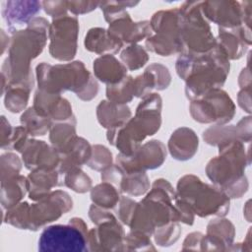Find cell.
Segmentation results:
<instances>
[{
  "mask_svg": "<svg viewBox=\"0 0 252 252\" xmlns=\"http://www.w3.org/2000/svg\"><path fill=\"white\" fill-rule=\"evenodd\" d=\"M238 139L240 142H250L251 141V117H243L237 124Z\"/></svg>",
  "mask_w": 252,
  "mask_h": 252,
  "instance_id": "cell-49",
  "label": "cell"
},
{
  "mask_svg": "<svg viewBox=\"0 0 252 252\" xmlns=\"http://www.w3.org/2000/svg\"><path fill=\"white\" fill-rule=\"evenodd\" d=\"M123 42L112 36L107 30L101 28L91 29L85 37V47L96 54H112L118 52Z\"/></svg>",
  "mask_w": 252,
  "mask_h": 252,
  "instance_id": "cell-27",
  "label": "cell"
},
{
  "mask_svg": "<svg viewBox=\"0 0 252 252\" xmlns=\"http://www.w3.org/2000/svg\"><path fill=\"white\" fill-rule=\"evenodd\" d=\"M217 45L224 53L227 59H239L246 51V46L251 44L250 27L240 26L230 31L220 28Z\"/></svg>",
  "mask_w": 252,
  "mask_h": 252,
  "instance_id": "cell-20",
  "label": "cell"
},
{
  "mask_svg": "<svg viewBox=\"0 0 252 252\" xmlns=\"http://www.w3.org/2000/svg\"><path fill=\"white\" fill-rule=\"evenodd\" d=\"M219 147V157L212 158L206 167L207 176L229 199L240 198L248 189L247 178L244 174L250 163L242 142L230 140Z\"/></svg>",
  "mask_w": 252,
  "mask_h": 252,
  "instance_id": "cell-4",
  "label": "cell"
},
{
  "mask_svg": "<svg viewBox=\"0 0 252 252\" xmlns=\"http://www.w3.org/2000/svg\"><path fill=\"white\" fill-rule=\"evenodd\" d=\"M190 114L200 123H216L224 125L235 114V105L226 92L214 89L198 99L191 100Z\"/></svg>",
  "mask_w": 252,
  "mask_h": 252,
  "instance_id": "cell-10",
  "label": "cell"
},
{
  "mask_svg": "<svg viewBox=\"0 0 252 252\" xmlns=\"http://www.w3.org/2000/svg\"><path fill=\"white\" fill-rule=\"evenodd\" d=\"M49 23L43 18H33L25 30L14 32L8 57L2 66V74L8 83L33 85L31 61L43 50L49 31Z\"/></svg>",
  "mask_w": 252,
  "mask_h": 252,
  "instance_id": "cell-2",
  "label": "cell"
},
{
  "mask_svg": "<svg viewBox=\"0 0 252 252\" xmlns=\"http://www.w3.org/2000/svg\"><path fill=\"white\" fill-rule=\"evenodd\" d=\"M59 174L56 169L38 168L32 170L27 177L30 199L36 202L50 194L52 188L59 185Z\"/></svg>",
  "mask_w": 252,
  "mask_h": 252,
  "instance_id": "cell-24",
  "label": "cell"
},
{
  "mask_svg": "<svg viewBox=\"0 0 252 252\" xmlns=\"http://www.w3.org/2000/svg\"><path fill=\"white\" fill-rule=\"evenodd\" d=\"M201 11L205 19L220 25L222 29L250 27L251 9L241 7L239 2H202Z\"/></svg>",
  "mask_w": 252,
  "mask_h": 252,
  "instance_id": "cell-14",
  "label": "cell"
},
{
  "mask_svg": "<svg viewBox=\"0 0 252 252\" xmlns=\"http://www.w3.org/2000/svg\"><path fill=\"white\" fill-rule=\"evenodd\" d=\"M87 165L96 171H103L112 165V155L106 147L94 145Z\"/></svg>",
  "mask_w": 252,
  "mask_h": 252,
  "instance_id": "cell-41",
  "label": "cell"
},
{
  "mask_svg": "<svg viewBox=\"0 0 252 252\" xmlns=\"http://www.w3.org/2000/svg\"><path fill=\"white\" fill-rule=\"evenodd\" d=\"M27 202H22L16 206L7 209L4 221L20 229H28V210Z\"/></svg>",
  "mask_w": 252,
  "mask_h": 252,
  "instance_id": "cell-42",
  "label": "cell"
},
{
  "mask_svg": "<svg viewBox=\"0 0 252 252\" xmlns=\"http://www.w3.org/2000/svg\"><path fill=\"white\" fill-rule=\"evenodd\" d=\"M4 103L6 108L12 113H19L25 110L32 85L30 84H7Z\"/></svg>",
  "mask_w": 252,
  "mask_h": 252,
  "instance_id": "cell-31",
  "label": "cell"
},
{
  "mask_svg": "<svg viewBox=\"0 0 252 252\" xmlns=\"http://www.w3.org/2000/svg\"><path fill=\"white\" fill-rule=\"evenodd\" d=\"M79 24L76 18L63 16L53 19L49 26L48 37L50 55L60 61H70L77 53Z\"/></svg>",
  "mask_w": 252,
  "mask_h": 252,
  "instance_id": "cell-12",
  "label": "cell"
},
{
  "mask_svg": "<svg viewBox=\"0 0 252 252\" xmlns=\"http://www.w3.org/2000/svg\"><path fill=\"white\" fill-rule=\"evenodd\" d=\"M203 233L192 232L189 233L183 241L182 250H199L201 251V243L203 238Z\"/></svg>",
  "mask_w": 252,
  "mask_h": 252,
  "instance_id": "cell-50",
  "label": "cell"
},
{
  "mask_svg": "<svg viewBox=\"0 0 252 252\" xmlns=\"http://www.w3.org/2000/svg\"><path fill=\"white\" fill-rule=\"evenodd\" d=\"M162 100L158 94L151 93L142 98L134 117L124 125L107 130L108 142L120 154L131 156L148 137L158 131L161 124Z\"/></svg>",
  "mask_w": 252,
  "mask_h": 252,
  "instance_id": "cell-3",
  "label": "cell"
},
{
  "mask_svg": "<svg viewBox=\"0 0 252 252\" xmlns=\"http://www.w3.org/2000/svg\"><path fill=\"white\" fill-rule=\"evenodd\" d=\"M1 118V148L6 149L10 142L14 128L11 127L10 123L6 120L5 116H2Z\"/></svg>",
  "mask_w": 252,
  "mask_h": 252,
  "instance_id": "cell-51",
  "label": "cell"
},
{
  "mask_svg": "<svg viewBox=\"0 0 252 252\" xmlns=\"http://www.w3.org/2000/svg\"><path fill=\"white\" fill-rule=\"evenodd\" d=\"M176 197L201 218L223 217L229 210V198L217 186L204 183L199 177L187 174L177 183Z\"/></svg>",
  "mask_w": 252,
  "mask_h": 252,
  "instance_id": "cell-6",
  "label": "cell"
},
{
  "mask_svg": "<svg viewBox=\"0 0 252 252\" xmlns=\"http://www.w3.org/2000/svg\"><path fill=\"white\" fill-rule=\"evenodd\" d=\"M170 80L171 76L165 66L159 63H153L143 74L134 79L135 96L143 98L151 94L153 90H164L169 86Z\"/></svg>",
  "mask_w": 252,
  "mask_h": 252,
  "instance_id": "cell-22",
  "label": "cell"
},
{
  "mask_svg": "<svg viewBox=\"0 0 252 252\" xmlns=\"http://www.w3.org/2000/svg\"><path fill=\"white\" fill-rule=\"evenodd\" d=\"M120 59L127 70H138L146 65L149 60L148 52L138 44H131L124 48L120 53Z\"/></svg>",
  "mask_w": 252,
  "mask_h": 252,
  "instance_id": "cell-37",
  "label": "cell"
},
{
  "mask_svg": "<svg viewBox=\"0 0 252 252\" xmlns=\"http://www.w3.org/2000/svg\"><path fill=\"white\" fill-rule=\"evenodd\" d=\"M72 207L73 202L68 193L62 190L52 191L36 203L29 205L28 229L36 231L42 228L68 213Z\"/></svg>",
  "mask_w": 252,
  "mask_h": 252,
  "instance_id": "cell-11",
  "label": "cell"
},
{
  "mask_svg": "<svg viewBox=\"0 0 252 252\" xmlns=\"http://www.w3.org/2000/svg\"><path fill=\"white\" fill-rule=\"evenodd\" d=\"M89 217L95 225L114 218V216L111 213H109L106 209L98 207L94 204H93L89 210Z\"/></svg>",
  "mask_w": 252,
  "mask_h": 252,
  "instance_id": "cell-47",
  "label": "cell"
},
{
  "mask_svg": "<svg viewBox=\"0 0 252 252\" xmlns=\"http://www.w3.org/2000/svg\"><path fill=\"white\" fill-rule=\"evenodd\" d=\"M117 185L121 192L131 196L144 195L150 189V181L145 171L122 172Z\"/></svg>",
  "mask_w": 252,
  "mask_h": 252,
  "instance_id": "cell-32",
  "label": "cell"
},
{
  "mask_svg": "<svg viewBox=\"0 0 252 252\" xmlns=\"http://www.w3.org/2000/svg\"><path fill=\"white\" fill-rule=\"evenodd\" d=\"M131 115V110L126 104L115 103L108 99L101 100L96 107L97 120L107 130L124 125Z\"/></svg>",
  "mask_w": 252,
  "mask_h": 252,
  "instance_id": "cell-26",
  "label": "cell"
},
{
  "mask_svg": "<svg viewBox=\"0 0 252 252\" xmlns=\"http://www.w3.org/2000/svg\"><path fill=\"white\" fill-rule=\"evenodd\" d=\"M136 202L128 197H122L119 201V208H118V218L126 225H129L132 216L135 211Z\"/></svg>",
  "mask_w": 252,
  "mask_h": 252,
  "instance_id": "cell-45",
  "label": "cell"
},
{
  "mask_svg": "<svg viewBox=\"0 0 252 252\" xmlns=\"http://www.w3.org/2000/svg\"><path fill=\"white\" fill-rule=\"evenodd\" d=\"M203 139L211 146H219L230 140H238L236 125H216L210 127L203 133Z\"/></svg>",
  "mask_w": 252,
  "mask_h": 252,
  "instance_id": "cell-36",
  "label": "cell"
},
{
  "mask_svg": "<svg viewBox=\"0 0 252 252\" xmlns=\"http://www.w3.org/2000/svg\"><path fill=\"white\" fill-rule=\"evenodd\" d=\"M199 139L196 133L187 127L176 129L168 141V151L177 160H188L197 153Z\"/></svg>",
  "mask_w": 252,
  "mask_h": 252,
  "instance_id": "cell-23",
  "label": "cell"
},
{
  "mask_svg": "<svg viewBox=\"0 0 252 252\" xmlns=\"http://www.w3.org/2000/svg\"><path fill=\"white\" fill-rule=\"evenodd\" d=\"M234 236L235 228L229 220H213L207 226V233L203 235L201 251H229Z\"/></svg>",
  "mask_w": 252,
  "mask_h": 252,
  "instance_id": "cell-18",
  "label": "cell"
},
{
  "mask_svg": "<svg viewBox=\"0 0 252 252\" xmlns=\"http://www.w3.org/2000/svg\"><path fill=\"white\" fill-rule=\"evenodd\" d=\"M21 123L32 136H43L50 130L53 122L39 115L34 108L29 107L21 116Z\"/></svg>",
  "mask_w": 252,
  "mask_h": 252,
  "instance_id": "cell-34",
  "label": "cell"
},
{
  "mask_svg": "<svg viewBox=\"0 0 252 252\" xmlns=\"http://www.w3.org/2000/svg\"><path fill=\"white\" fill-rule=\"evenodd\" d=\"M98 2H81V1H72V2H67V7L68 10H70L74 15H81V14H86L94 9H95L96 6H98Z\"/></svg>",
  "mask_w": 252,
  "mask_h": 252,
  "instance_id": "cell-48",
  "label": "cell"
},
{
  "mask_svg": "<svg viewBox=\"0 0 252 252\" xmlns=\"http://www.w3.org/2000/svg\"><path fill=\"white\" fill-rule=\"evenodd\" d=\"M108 32L123 43L136 44L137 42L149 38L153 35V30L149 21L135 23L128 13L109 23Z\"/></svg>",
  "mask_w": 252,
  "mask_h": 252,
  "instance_id": "cell-19",
  "label": "cell"
},
{
  "mask_svg": "<svg viewBox=\"0 0 252 252\" xmlns=\"http://www.w3.org/2000/svg\"><path fill=\"white\" fill-rule=\"evenodd\" d=\"M21 154L24 165L30 170L38 168L58 170L60 154L44 141L29 139Z\"/></svg>",
  "mask_w": 252,
  "mask_h": 252,
  "instance_id": "cell-17",
  "label": "cell"
},
{
  "mask_svg": "<svg viewBox=\"0 0 252 252\" xmlns=\"http://www.w3.org/2000/svg\"><path fill=\"white\" fill-rule=\"evenodd\" d=\"M64 184L77 193H86L92 189V179L80 167L68 170L64 176Z\"/></svg>",
  "mask_w": 252,
  "mask_h": 252,
  "instance_id": "cell-38",
  "label": "cell"
},
{
  "mask_svg": "<svg viewBox=\"0 0 252 252\" xmlns=\"http://www.w3.org/2000/svg\"><path fill=\"white\" fill-rule=\"evenodd\" d=\"M91 199L94 205L109 210L119 204L120 195L118 190L111 183L103 181L92 188Z\"/></svg>",
  "mask_w": 252,
  "mask_h": 252,
  "instance_id": "cell-33",
  "label": "cell"
},
{
  "mask_svg": "<svg viewBox=\"0 0 252 252\" xmlns=\"http://www.w3.org/2000/svg\"><path fill=\"white\" fill-rule=\"evenodd\" d=\"M32 107L39 115L51 120L53 124L54 122H69L76 124L72 106L66 98L61 96V94H48L37 90L33 97Z\"/></svg>",
  "mask_w": 252,
  "mask_h": 252,
  "instance_id": "cell-16",
  "label": "cell"
},
{
  "mask_svg": "<svg viewBox=\"0 0 252 252\" xmlns=\"http://www.w3.org/2000/svg\"><path fill=\"white\" fill-rule=\"evenodd\" d=\"M44 11L46 14L51 16L53 19L66 16L68 10L67 2H42Z\"/></svg>",
  "mask_w": 252,
  "mask_h": 252,
  "instance_id": "cell-46",
  "label": "cell"
},
{
  "mask_svg": "<svg viewBox=\"0 0 252 252\" xmlns=\"http://www.w3.org/2000/svg\"><path fill=\"white\" fill-rule=\"evenodd\" d=\"M29 192L28 178L16 175L1 180V204L4 209H10L21 203L22 199Z\"/></svg>",
  "mask_w": 252,
  "mask_h": 252,
  "instance_id": "cell-29",
  "label": "cell"
},
{
  "mask_svg": "<svg viewBox=\"0 0 252 252\" xmlns=\"http://www.w3.org/2000/svg\"><path fill=\"white\" fill-rule=\"evenodd\" d=\"M77 137L76 124L73 123H55L49 130L51 145L60 155L67 153L72 148Z\"/></svg>",
  "mask_w": 252,
  "mask_h": 252,
  "instance_id": "cell-30",
  "label": "cell"
},
{
  "mask_svg": "<svg viewBox=\"0 0 252 252\" xmlns=\"http://www.w3.org/2000/svg\"><path fill=\"white\" fill-rule=\"evenodd\" d=\"M122 251H156L150 236L137 230H131L125 235Z\"/></svg>",
  "mask_w": 252,
  "mask_h": 252,
  "instance_id": "cell-39",
  "label": "cell"
},
{
  "mask_svg": "<svg viewBox=\"0 0 252 252\" xmlns=\"http://www.w3.org/2000/svg\"><path fill=\"white\" fill-rule=\"evenodd\" d=\"M201 3L185 2L179 9L183 52L205 53L217 46L210 25L202 14Z\"/></svg>",
  "mask_w": 252,
  "mask_h": 252,
  "instance_id": "cell-7",
  "label": "cell"
},
{
  "mask_svg": "<svg viewBox=\"0 0 252 252\" xmlns=\"http://www.w3.org/2000/svg\"><path fill=\"white\" fill-rule=\"evenodd\" d=\"M88 226L80 218H73L68 224L49 225L38 239L39 251H87Z\"/></svg>",
  "mask_w": 252,
  "mask_h": 252,
  "instance_id": "cell-9",
  "label": "cell"
},
{
  "mask_svg": "<svg viewBox=\"0 0 252 252\" xmlns=\"http://www.w3.org/2000/svg\"><path fill=\"white\" fill-rule=\"evenodd\" d=\"M22 168V161L13 153H6L1 156V180L19 175Z\"/></svg>",
  "mask_w": 252,
  "mask_h": 252,
  "instance_id": "cell-43",
  "label": "cell"
},
{
  "mask_svg": "<svg viewBox=\"0 0 252 252\" xmlns=\"http://www.w3.org/2000/svg\"><path fill=\"white\" fill-rule=\"evenodd\" d=\"M125 232L114 217L89 230L88 248L91 251H122Z\"/></svg>",
  "mask_w": 252,
  "mask_h": 252,
  "instance_id": "cell-15",
  "label": "cell"
},
{
  "mask_svg": "<svg viewBox=\"0 0 252 252\" xmlns=\"http://www.w3.org/2000/svg\"><path fill=\"white\" fill-rule=\"evenodd\" d=\"M180 233L181 228L178 221H171L156 228L153 234L155 241L158 246L168 247L178 240Z\"/></svg>",
  "mask_w": 252,
  "mask_h": 252,
  "instance_id": "cell-40",
  "label": "cell"
},
{
  "mask_svg": "<svg viewBox=\"0 0 252 252\" xmlns=\"http://www.w3.org/2000/svg\"><path fill=\"white\" fill-rule=\"evenodd\" d=\"M36 80L40 91L53 94L71 91L85 101L95 97L98 92L95 79L81 61L56 65L42 62L36 66Z\"/></svg>",
  "mask_w": 252,
  "mask_h": 252,
  "instance_id": "cell-5",
  "label": "cell"
},
{
  "mask_svg": "<svg viewBox=\"0 0 252 252\" xmlns=\"http://www.w3.org/2000/svg\"><path fill=\"white\" fill-rule=\"evenodd\" d=\"M29 135L30 134L24 126H18L14 128L7 149H13L19 153H22L26 144L29 141Z\"/></svg>",
  "mask_w": 252,
  "mask_h": 252,
  "instance_id": "cell-44",
  "label": "cell"
},
{
  "mask_svg": "<svg viewBox=\"0 0 252 252\" xmlns=\"http://www.w3.org/2000/svg\"><path fill=\"white\" fill-rule=\"evenodd\" d=\"M40 5L37 1H4L1 13L9 31L14 33L19 31L18 28L28 26L40 11Z\"/></svg>",
  "mask_w": 252,
  "mask_h": 252,
  "instance_id": "cell-21",
  "label": "cell"
},
{
  "mask_svg": "<svg viewBox=\"0 0 252 252\" xmlns=\"http://www.w3.org/2000/svg\"><path fill=\"white\" fill-rule=\"evenodd\" d=\"M166 158L165 146L158 140L141 145L131 156L119 154L116 165L122 172H140L159 167Z\"/></svg>",
  "mask_w": 252,
  "mask_h": 252,
  "instance_id": "cell-13",
  "label": "cell"
},
{
  "mask_svg": "<svg viewBox=\"0 0 252 252\" xmlns=\"http://www.w3.org/2000/svg\"><path fill=\"white\" fill-rule=\"evenodd\" d=\"M93 148L87 140L81 137H77L72 148L65 154L60 155V164L58 172L65 174L68 170L81 167L83 164H87L92 157Z\"/></svg>",
  "mask_w": 252,
  "mask_h": 252,
  "instance_id": "cell-28",
  "label": "cell"
},
{
  "mask_svg": "<svg viewBox=\"0 0 252 252\" xmlns=\"http://www.w3.org/2000/svg\"><path fill=\"white\" fill-rule=\"evenodd\" d=\"M229 67V60L218 45L205 53L182 52L175 65L178 76L186 83L185 94L190 100L201 98L210 91L220 88Z\"/></svg>",
  "mask_w": 252,
  "mask_h": 252,
  "instance_id": "cell-1",
  "label": "cell"
},
{
  "mask_svg": "<svg viewBox=\"0 0 252 252\" xmlns=\"http://www.w3.org/2000/svg\"><path fill=\"white\" fill-rule=\"evenodd\" d=\"M251 99H250V88L241 89L238 93V104L246 112H251Z\"/></svg>",
  "mask_w": 252,
  "mask_h": 252,
  "instance_id": "cell-52",
  "label": "cell"
},
{
  "mask_svg": "<svg viewBox=\"0 0 252 252\" xmlns=\"http://www.w3.org/2000/svg\"><path fill=\"white\" fill-rule=\"evenodd\" d=\"M150 24L153 32H156L146 40V46L150 51L160 56L183 52L179 9L159 11L153 16Z\"/></svg>",
  "mask_w": 252,
  "mask_h": 252,
  "instance_id": "cell-8",
  "label": "cell"
},
{
  "mask_svg": "<svg viewBox=\"0 0 252 252\" xmlns=\"http://www.w3.org/2000/svg\"><path fill=\"white\" fill-rule=\"evenodd\" d=\"M106 96L108 100L119 104H126L131 101L135 96L134 78L127 75L119 83L107 85Z\"/></svg>",
  "mask_w": 252,
  "mask_h": 252,
  "instance_id": "cell-35",
  "label": "cell"
},
{
  "mask_svg": "<svg viewBox=\"0 0 252 252\" xmlns=\"http://www.w3.org/2000/svg\"><path fill=\"white\" fill-rule=\"evenodd\" d=\"M250 75V71H249V66H247L246 68H244L239 76V79H238V83H239V86L241 89H246V88H250V84H251V76L247 77Z\"/></svg>",
  "mask_w": 252,
  "mask_h": 252,
  "instance_id": "cell-53",
  "label": "cell"
},
{
  "mask_svg": "<svg viewBox=\"0 0 252 252\" xmlns=\"http://www.w3.org/2000/svg\"><path fill=\"white\" fill-rule=\"evenodd\" d=\"M94 76L102 83L114 85L127 76V68L112 54H104L94 61Z\"/></svg>",
  "mask_w": 252,
  "mask_h": 252,
  "instance_id": "cell-25",
  "label": "cell"
}]
</instances>
